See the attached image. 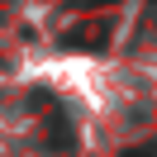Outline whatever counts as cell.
Returning a JSON list of instances; mask_svg holds the SVG:
<instances>
[{"label":"cell","mask_w":157,"mask_h":157,"mask_svg":"<svg viewBox=\"0 0 157 157\" xmlns=\"http://www.w3.org/2000/svg\"><path fill=\"white\" fill-rule=\"evenodd\" d=\"M105 24H76V29H67V33H62V48H71V52H81V48H90V52H95V48H105Z\"/></svg>","instance_id":"6da1fadb"},{"label":"cell","mask_w":157,"mask_h":157,"mask_svg":"<svg viewBox=\"0 0 157 157\" xmlns=\"http://www.w3.org/2000/svg\"><path fill=\"white\" fill-rule=\"evenodd\" d=\"M119 157H157V147H124Z\"/></svg>","instance_id":"7a4b0ae2"},{"label":"cell","mask_w":157,"mask_h":157,"mask_svg":"<svg viewBox=\"0 0 157 157\" xmlns=\"http://www.w3.org/2000/svg\"><path fill=\"white\" fill-rule=\"evenodd\" d=\"M76 10H95V5H114V0H71Z\"/></svg>","instance_id":"3957f363"},{"label":"cell","mask_w":157,"mask_h":157,"mask_svg":"<svg viewBox=\"0 0 157 157\" xmlns=\"http://www.w3.org/2000/svg\"><path fill=\"white\" fill-rule=\"evenodd\" d=\"M0 67H5V57H0Z\"/></svg>","instance_id":"277c9868"}]
</instances>
